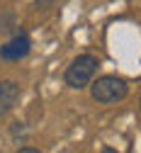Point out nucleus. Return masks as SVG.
<instances>
[{"instance_id": "f257e3e1", "label": "nucleus", "mask_w": 141, "mask_h": 153, "mask_svg": "<svg viewBox=\"0 0 141 153\" xmlns=\"http://www.w3.org/2000/svg\"><path fill=\"white\" fill-rule=\"evenodd\" d=\"M129 92V85L127 80L117 78V75H102V78H97L93 85H90V95L93 100L100 102V105H112V102H119L124 100Z\"/></svg>"}, {"instance_id": "f03ea898", "label": "nucleus", "mask_w": 141, "mask_h": 153, "mask_svg": "<svg viewBox=\"0 0 141 153\" xmlns=\"http://www.w3.org/2000/svg\"><path fill=\"white\" fill-rule=\"evenodd\" d=\"M97 66H100V63H97L95 56L80 53L78 59H73V63L68 66V71H66V75H63V78H66V85L73 88V90H83L85 85H90Z\"/></svg>"}, {"instance_id": "7ed1b4c3", "label": "nucleus", "mask_w": 141, "mask_h": 153, "mask_svg": "<svg viewBox=\"0 0 141 153\" xmlns=\"http://www.w3.org/2000/svg\"><path fill=\"white\" fill-rule=\"evenodd\" d=\"M32 51V39L27 34H15L7 44L0 46V59L5 61H19Z\"/></svg>"}, {"instance_id": "20e7f679", "label": "nucleus", "mask_w": 141, "mask_h": 153, "mask_svg": "<svg viewBox=\"0 0 141 153\" xmlns=\"http://www.w3.org/2000/svg\"><path fill=\"white\" fill-rule=\"evenodd\" d=\"M17 100H19V85L15 80H0V117L15 109Z\"/></svg>"}, {"instance_id": "39448f33", "label": "nucleus", "mask_w": 141, "mask_h": 153, "mask_svg": "<svg viewBox=\"0 0 141 153\" xmlns=\"http://www.w3.org/2000/svg\"><path fill=\"white\" fill-rule=\"evenodd\" d=\"M17 134H25V126L19 124V122H15V124H12V136H17Z\"/></svg>"}, {"instance_id": "423d86ee", "label": "nucleus", "mask_w": 141, "mask_h": 153, "mask_svg": "<svg viewBox=\"0 0 141 153\" xmlns=\"http://www.w3.org/2000/svg\"><path fill=\"white\" fill-rule=\"evenodd\" d=\"M42 5H54V0H37L34 7H42Z\"/></svg>"}, {"instance_id": "0eeeda50", "label": "nucleus", "mask_w": 141, "mask_h": 153, "mask_svg": "<svg viewBox=\"0 0 141 153\" xmlns=\"http://www.w3.org/2000/svg\"><path fill=\"white\" fill-rule=\"evenodd\" d=\"M19 153H39L37 148H27V146H22V148H19Z\"/></svg>"}]
</instances>
